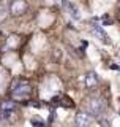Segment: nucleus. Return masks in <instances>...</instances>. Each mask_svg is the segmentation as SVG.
<instances>
[{"instance_id":"9","label":"nucleus","mask_w":120,"mask_h":127,"mask_svg":"<svg viewBox=\"0 0 120 127\" xmlns=\"http://www.w3.org/2000/svg\"><path fill=\"white\" fill-rule=\"evenodd\" d=\"M60 56H62V53H60V49H55V53H54V61L57 62L60 61Z\"/></svg>"},{"instance_id":"10","label":"nucleus","mask_w":120,"mask_h":127,"mask_svg":"<svg viewBox=\"0 0 120 127\" xmlns=\"http://www.w3.org/2000/svg\"><path fill=\"white\" fill-rule=\"evenodd\" d=\"M32 124H33V126H40V127H43V122L37 121V119H32Z\"/></svg>"},{"instance_id":"2","label":"nucleus","mask_w":120,"mask_h":127,"mask_svg":"<svg viewBox=\"0 0 120 127\" xmlns=\"http://www.w3.org/2000/svg\"><path fill=\"white\" fill-rule=\"evenodd\" d=\"M27 8H29V5H27L25 0H11L10 5H8V11H10L11 16H21L27 11Z\"/></svg>"},{"instance_id":"5","label":"nucleus","mask_w":120,"mask_h":127,"mask_svg":"<svg viewBox=\"0 0 120 127\" xmlns=\"http://www.w3.org/2000/svg\"><path fill=\"white\" fill-rule=\"evenodd\" d=\"M92 122V116L89 113H85V111H78V114H76L74 118V126L76 127H89Z\"/></svg>"},{"instance_id":"4","label":"nucleus","mask_w":120,"mask_h":127,"mask_svg":"<svg viewBox=\"0 0 120 127\" xmlns=\"http://www.w3.org/2000/svg\"><path fill=\"white\" fill-rule=\"evenodd\" d=\"M104 110H106V103L101 98H92L89 102V105H87V111L90 114H93V116H98V118L104 113Z\"/></svg>"},{"instance_id":"8","label":"nucleus","mask_w":120,"mask_h":127,"mask_svg":"<svg viewBox=\"0 0 120 127\" xmlns=\"http://www.w3.org/2000/svg\"><path fill=\"white\" fill-rule=\"evenodd\" d=\"M92 32H93V35H95V37H98L103 43H109L107 33H106L104 30H103V27H101V26H97V24H93V26H92Z\"/></svg>"},{"instance_id":"6","label":"nucleus","mask_w":120,"mask_h":127,"mask_svg":"<svg viewBox=\"0 0 120 127\" xmlns=\"http://www.w3.org/2000/svg\"><path fill=\"white\" fill-rule=\"evenodd\" d=\"M62 5H63V8L68 11V14H70L74 21H79V19H81V11H79V8L76 6L74 3H70V2H66V0H63Z\"/></svg>"},{"instance_id":"7","label":"nucleus","mask_w":120,"mask_h":127,"mask_svg":"<svg viewBox=\"0 0 120 127\" xmlns=\"http://www.w3.org/2000/svg\"><path fill=\"white\" fill-rule=\"evenodd\" d=\"M98 81H100V78H98V75L95 73V71H89V73L84 76V86H85L87 89L95 87V86L98 84Z\"/></svg>"},{"instance_id":"1","label":"nucleus","mask_w":120,"mask_h":127,"mask_svg":"<svg viewBox=\"0 0 120 127\" xmlns=\"http://www.w3.org/2000/svg\"><path fill=\"white\" fill-rule=\"evenodd\" d=\"M18 111V105L11 100H5V102H0V118L5 119V121H11V116Z\"/></svg>"},{"instance_id":"3","label":"nucleus","mask_w":120,"mask_h":127,"mask_svg":"<svg viewBox=\"0 0 120 127\" xmlns=\"http://www.w3.org/2000/svg\"><path fill=\"white\" fill-rule=\"evenodd\" d=\"M30 94H32V89L25 81H21V86L19 87L13 86V89H11V95L14 98H18V100H25V98L30 97Z\"/></svg>"}]
</instances>
